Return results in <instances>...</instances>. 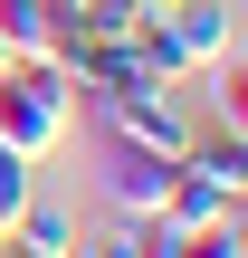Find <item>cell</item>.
<instances>
[{
    "instance_id": "7a4b0ae2",
    "label": "cell",
    "mask_w": 248,
    "mask_h": 258,
    "mask_svg": "<svg viewBox=\"0 0 248 258\" xmlns=\"http://www.w3.org/2000/svg\"><path fill=\"white\" fill-rule=\"evenodd\" d=\"M86 115H96L105 144H143V153H182L191 144V115H182L172 86H96Z\"/></svg>"
},
{
    "instance_id": "30bf717a",
    "label": "cell",
    "mask_w": 248,
    "mask_h": 258,
    "mask_svg": "<svg viewBox=\"0 0 248 258\" xmlns=\"http://www.w3.org/2000/svg\"><path fill=\"white\" fill-rule=\"evenodd\" d=\"M0 67H10V38H0Z\"/></svg>"
},
{
    "instance_id": "52a82bcc",
    "label": "cell",
    "mask_w": 248,
    "mask_h": 258,
    "mask_svg": "<svg viewBox=\"0 0 248 258\" xmlns=\"http://www.w3.org/2000/svg\"><path fill=\"white\" fill-rule=\"evenodd\" d=\"M201 220H229L220 191H201L191 172H172V201H162V230H201Z\"/></svg>"
},
{
    "instance_id": "5b68a950",
    "label": "cell",
    "mask_w": 248,
    "mask_h": 258,
    "mask_svg": "<svg viewBox=\"0 0 248 258\" xmlns=\"http://www.w3.org/2000/svg\"><path fill=\"white\" fill-rule=\"evenodd\" d=\"M76 249V220L57 211V201H29L10 230H0V258H67Z\"/></svg>"
},
{
    "instance_id": "ba28073f",
    "label": "cell",
    "mask_w": 248,
    "mask_h": 258,
    "mask_svg": "<svg viewBox=\"0 0 248 258\" xmlns=\"http://www.w3.org/2000/svg\"><path fill=\"white\" fill-rule=\"evenodd\" d=\"M172 258H248L239 211H229V220H201V230H172Z\"/></svg>"
},
{
    "instance_id": "8992f818",
    "label": "cell",
    "mask_w": 248,
    "mask_h": 258,
    "mask_svg": "<svg viewBox=\"0 0 248 258\" xmlns=\"http://www.w3.org/2000/svg\"><path fill=\"white\" fill-rule=\"evenodd\" d=\"M67 258H172V230H162V220H124V211H115V220H96Z\"/></svg>"
},
{
    "instance_id": "9c48e42d",
    "label": "cell",
    "mask_w": 248,
    "mask_h": 258,
    "mask_svg": "<svg viewBox=\"0 0 248 258\" xmlns=\"http://www.w3.org/2000/svg\"><path fill=\"white\" fill-rule=\"evenodd\" d=\"M29 201H38V182H29V153H10V144H0V230H10Z\"/></svg>"
},
{
    "instance_id": "3957f363",
    "label": "cell",
    "mask_w": 248,
    "mask_h": 258,
    "mask_svg": "<svg viewBox=\"0 0 248 258\" xmlns=\"http://www.w3.org/2000/svg\"><path fill=\"white\" fill-rule=\"evenodd\" d=\"M172 172H182V153L105 144V201H115L124 220H162V201H172Z\"/></svg>"
},
{
    "instance_id": "277c9868",
    "label": "cell",
    "mask_w": 248,
    "mask_h": 258,
    "mask_svg": "<svg viewBox=\"0 0 248 258\" xmlns=\"http://www.w3.org/2000/svg\"><path fill=\"white\" fill-rule=\"evenodd\" d=\"M153 19H162V38L182 48V67H220V57L239 48V10H229V0H153Z\"/></svg>"
},
{
    "instance_id": "6da1fadb",
    "label": "cell",
    "mask_w": 248,
    "mask_h": 258,
    "mask_svg": "<svg viewBox=\"0 0 248 258\" xmlns=\"http://www.w3.org/2000/svg\"><path fill=\"white\" fill-rule=\"evenodd\" d=\"M67 105H76V86H67V67H57V48H38V57H10L0 67V144L10 153H48L57 134H67Z\"/></svg>"
}]
</instances>
